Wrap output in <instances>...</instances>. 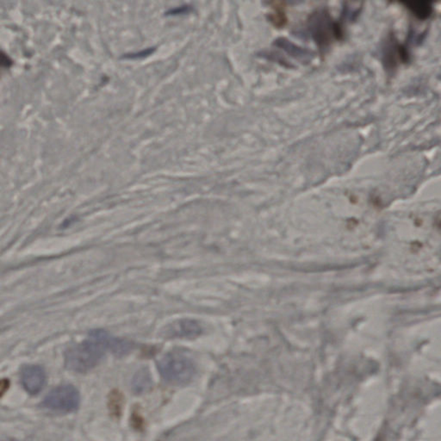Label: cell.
Listing matches in <instances>:
<instances>
[{
	"label": "cell",
	"mask_w": 441,
	"mask_h": 441,
	"mask_svg": "<svg viewBox=\"0 0 441 441\" xmlns=\"http://www.w3.org/2000/svg\"><path fill=\"white\" fill-rule=\"evenodd\" d=\"M152 386V379L148 370L143 369L138 372L133 379V390L136 393H144Z\"/></svg>",
	"instance_id": "obj_10"
},
{
	"label": "cell",
	"mask_w": 441,
	"mask_h": 441,
	"mask_svg": "<svg viewBox=\"0 0 441 441\" xmlns=\"http://www.w3.org/2000/svg\"><path fill=\"white\" fill-rule=\"evenodd\" d=\"M410 39L405 43L398 42L394 34L388 37L383 52V63L388 72H393L399 65L410 62Z\"/></svg>",
	"instance_id": "obj_5"
},
{
	"label": "cell",
	"mask_w": 441,
	"mask_h": 441,
	"mask_svg": "<svg viewBox=\"0 0 441 441\" xmlns=\"http://www.w3.org/2000/svg\"><path fill=\"white\" fill-rule=\"evenodd\" d=\"M80 397L77 388L70 384L56 387L46 396L43 402L44 408L70 413L80 406Z\"/></svg>",
	"instance_id": "obj_4"
},
{
	"label": "cell",
	"mask_w": 441,
	"mask_h": 441,
	"mask_svg": "<svg viewBox=\"0 0 441 441\" xmlns=\"http://www.w3.org/2000/svg\"><path fill=\"white\" fill-rule=\"evenodd\" d=\"M272 5V13L269 14L268 20L276 29L286 27L288 22L285 3L274 2Z\"/></svg>",
	"instance_id": "obj_9"
},
{
	"label": "cell",
	"mask_w": 441,
	"mask_h": 441,
	"mask_svg": "<svg viewBox=\"0 0 441 441\" xmlns=\"http://www.w3.org/2000/svg\"><path fill=\"white\" fill-rule=\"evenodd\" d=\"M308 29L323 54L345 36L342 20H334L327 9L316 10L310 14Z\"/></svg>",
	"instance_id": "obj_2"
},
{
	"label": "cell",
	"mask_w": 441,
	"mask_h": 441,
	"mask_svg": "<svg viewBox=\"0 0 441 441\" xmlns=\"http://www.w3.org/2000/svg\"><path fill=\"white\" fill-rule=\"evenodd\" d=\"M115 339L106 331L93 330L80 343L70 346L65 353V365L74 372H87L99 364Z\"/></svg>",
	"instance_id": "obj_1"
},
{
	"label": "cell",
	"mask_w": 441,
	"mask_h": 441,
	"mask_svg": "<svg viewBox=\"0 0 441 441\" xmlns=\"http://www.w3.org/2000/svg\"><path fill=\"white\" fill-rule=\"evenodd\" d=\"M13 65V61L5 52L0 50V67L1 69H10Z\"/></svg>",
	"instance_id": "obj_11"
},
{
	"label": "cell",
	"mask_w": 441,
	"mask_h": 441,
	"mask_svg": "<svg viewBox=\"0 0 441 441\" xmlns=\"http://www.w3.org/2000/svg\"><path fill=\"white\" fill-rule=\"evenodd\" d=\"M400 4L420 21L429 20L433 13V2L432 1H405Z\"/></svg>",
	"instance_id": "obj_8"
},
{
	"label": "cell",
	"mask_w": 441,
	"mask_h": 441,
	"mask_svg": "<svg viewBox=\"0 0 441 441\" xmlns=\"http://www.w3.org/2000/svg\"><path fill=\"white\" fill-rule=\"evenodd\" d=\"M46 372L42 366L37 365H25L21 371V382L25 391L29 394H38L46 384Z\"/></svg>",
	"instance_id": "obj_7"
},
{
	"label": "cell",
	"mask_w": 441,
	"mask_h": 441,
	"mask_svg": "<svg viewBox=\"0 0 441 441\" xmlns=\"http://www.w3.org/2000/svg\"><path fill=\"white\" fill-rule=\"evenodd\" d=\"M162 331L167 339H195L203 334L204 328L199 321L184 318L172 321Z\"/></svg>",
	"instance_id": "obj_6"
},
{
	"label": "cell",
	"mask_w": 441,
	"mask_h": 441,
	"mask_svg": "<svg viewBox=\"0 0 441 441\" xmlns=\"http://www.w3.org/2000/svg\"><path fill=\"white\" fill-rule=\"evenodd\" d=\"M158 369L164 380L174 386L188 384L196 373L193 361L178 352L166 354L159 361Z\"/></svg>",
	"instance_id": "obj_3"
},
{
	"label": "cell",
	"mask_w": 441,
	"mask_h": 441,
	"mask_svg": "<svg viewBox=\"0 0 441 441\" xmlns=\"http://www.w3.org/2000/svg\"><path fill=\"white\" fill-rule=\"evenodd\" d=\"M9 387V381L6 379H3L0 381V398L2 397V395L5 393L7 388Z\"/></svg>",
	"instance_id": "obj_12"
}]
</instances>
